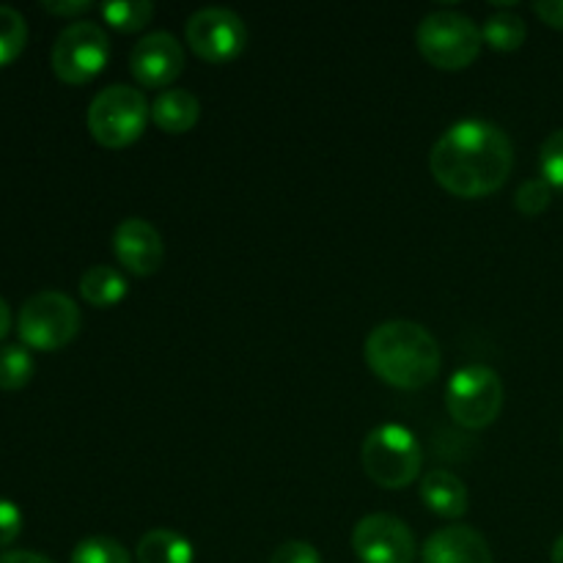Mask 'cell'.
<instances>
[{"instance_id": "obj_1", "label": "cell", "mask_w": 563, "mask_h": 563, "mask_svg": "<svg viewBox=\"0 0 563 563\" xmlns=\"http://www.w3.org/2000/svg\"><path fill=\"white\" fill-rule=\"evenodd\" d=\"M438 185L460 198H484L498 192L515 168V146L500 126L465 119L449 126L429 154Z\"/></svg>"}, {"instance_id": "obj_14", "label": "cell", "mask_w": 563, "mask_h": 563, "mask_svg": "<svg viewBox=\"0 0 563 563\" xmlns=\"http://www.w3.org/2000/svg\"><path fill=\"white\" fill-rule=\"evenodd\" d=\"M201 119V102L185 88H165L152 102V121L168 135L190 132Z\"/></svg>"}, {"instance_id": "obj_17", "label": "cell", "mask_w": 563, "mask_h": 563, "mask_svg": "<svg viewBox=\"0 0 563 563\" xmlns=\"http://www.w3.org/2000/svg\"><path fill=\"white\" fill-rule=\"evenodd\" d=\"M80 295L88 306L110 308L126 297V278L115 267L108 264H93L82 273Z\"/></svg>"}, {"instance_id": "obj_15", "label": "cell", "mask_w": 563, "mask_h": 563, "mask_svg": "<svg viewBox=\"0 0 563 563\" xmlns=\"http://www.w3.org/2000/svg\"><path fill=\"white\" fill-rule=\"evenodd\" d=\"M421 498L429 506V511L445 517V520H456L467 511L465 484L449 471L427 473L421 482Z\"/></svg>"}, {"instance_id": "obj_7", "label": "cell", "mask_w": 563, "mask_h": 563, "mask_svg": "<svg viewBox=\"0 0 563 563\" xmlns=\"http://www.w3.org/2000/svg\"><path fill=\"white\" fill-rule=\"evenodd\" d=\"M445 407L460 427L487 429L504 410V383L482 363L460 368L445 388Z\"/></svg>"}, {"instance_id": "obj_3", "label": "cell", "mask_w": 563, "mask_h": 563, "mask_svg": "<svg viewBox=\"0 0 563 563\" xmlns=\"http://www.w3.org/2000/svg\"><path fill=\"white\" fill-rule=\"evenodd\" d=\"M152 119L146 97L137 88L115 86L102 88L88 104V132L104 148H124L135 143Z\"/></svg>"}, {"instance_id": "obj_16", "label": "cell", "mask_w": 563, "mask_h": 563, "mask_svg": "<svg viewBox=\"0 0 563 563\" xmlns=\"http://www.w3.org/2000/svg\"><path fill=\"white\" fill-rule=\"evenodd\" d=\"M192 544L168 528H154L137 542V563H192Z\"/></svg>"}, {"instance_id": "obj_21", "label": "cell", "mask_w": 563, "mask_h": 563, "mask_svg": "<svg viewBox=\"0 0 563 563\" xmlns=\"http://www.w3.org/2000/svg\"><path fill=\"white\" fill-rule=\"evenodd\" d=\"M27 44V22L11 5H0V69L22 55Z\"/></svg>"}, {"instance_id": "obj_10", "label": "cell", "mask_w": 563, "mask_h": 563, "mask_svg": "<svg viewBox=\"0 0 563 563\" xmlns=\"http://www.w3.org/2000/svg\"><path fill=\"white\" fill-rule=\"evenodd\" d=\"M352 550L363 563H412L416 537L394 515H368L352 531Z\"/></svg>"}, {"instance_id": "obj_31", "label": "cell", "mask_w": 563, "mask_h": 563, "mask_svg": "<svg viewBox=\"0 0 563 563\" xmlns=\"http://www.w3.org/2000/svg\"><path fill=\"white\" fill-rule=\"evenodd\" d=\"M550 559H553V563H563V533H561L559 539H555L553 553H550Z\"/></svg>"}, {"instance_id": "obj_2", "label": "cell", "mask_w": 563, "mask_h": 563, "mask_svg": "<svg viewBox=\"0 0 563 563\" xmlns=\"http://www.w3.org/2000/svg\"><path fill=\"white\" fill-rule=\"evenodd\" d=\"M366 363L383 383L401 390L427 388L440 372V346L427 328L394 319L366 339Z\"/></svg>"}, {"instance_id": "obj_6", "label": "cell", "mask_w": 563, "mask_h": 563, "mask_svg": "<svg viewBox=\"0 0 563 563\" xmlns=\"http://www.w3.org/2000/svg\"><path fill=\"white\" fill-rule=\"evenodd\" d=\"M16 333L27 350H64L80 333V308L64 291H38L20 308Z\"/></svg>"}, {"instance_id": "obj_11", "label": "cell", "mask_w": 563, "mask_h": 563, "mask_svg": "<svg viewBox=\"0 0 563 563\" xmlns=\"http://www.w3.org/2000/svg\"><path fill=\"white\" fill-rule=\"evenodd\" d=\"M130 69L141 86L168 88L185 69V49L170 33H148L132 47Z\"/></svg>"}, {"instance_id": "obj_25", "label": "cell", "mask_w": 563, "mask_h": 563, "mask_svg": "<svg viewBox=\"0 0 563 563\" xmlns=\"http://www.w3.org/2000/svg\"><path fill=\"white\" fill-rule=\"evenodd\" d=\"M22 511L14 500L0 498V548H9L22 533Z\"/></svg>"}, {"instance_id": "obj_29", "label": "cell", "mask_w": 563, "mask_h": 563, "mask_svg": "<svg viewBox=\"0 0 563 563\" xmlns=\"http://www.w3.org/2000/svg\"><path fill=\"white\" fill-rule=\"evenodd\" d=\"M0 563H53L44 555L31 553V550H9V553L0 555Z\"/></svg>"}, {"instance_id": "obj_30", "label": "cell", "mask_w": 563, "mask_h": 563, "mask_svg": "<svg viewBox=\"0 0 563 563\" xmlns=\"http://www.w3.org/2000/svg\"><path fill=\"white\" fill-rule=\"evenodd\" d=\"M9 330H11V311H9V302H5L3 297H0V341H3L5 335H9Z\"/></svg>"}, {"instance_id": "obj_12", "label": "cell", "mask_w": 563, "mask_h": 563, "mask_svg": "<svg viewBox=\"0 0 563 563\" xmlns=\"http://www.w3.org/2000/svg\"><path fill=\"white\" fill-rule=\"evenodd\" d=\"M113 253L132 275H154L163 267L165 245L159 231L143 218L121 220L113 231Z\"/></svg>"}, {"instance_id": "obj_20", "label": "cell", "mask_w": 563, "mask_h": 563, "mask_svg": "<svg viewBox=\"0 0 563 563\" xmlns=\"http://www.w3.org/2000/svg\"><path fill=\"white\" fill-rule=\"evenodd\" d=\"M99 11L115 31L135 33L152 22L154 3H148V0H110V3L99 5Z\"/></svg>"}, {"instance_id": "obj_13", "label": "cell", "mask_w": 563, "mask_h": 563, "mask_svg": "<svg viewBox=\"0 0 563 563\" xmlns=\"http://www.w3.org/2000/svg\"><path fill=\"white\" fill-rule=\"evenodd\" d=\"M421 563H495L487 539L471 526H449L427 539Z\"/></svg>"}, {"instance_id": "obj_22", "label": "cell", "mask_w": 563, "mask_h": 563, "mask_svg": "<svg viewBox=\"0 0 563 563\" xmlns=\"http://www.w3.org/2000/svg\"><path fill=\"white\" fill-rule=\"evenodd\" d=\"M69 563H132V561L124 544H119L115 539L91 537V539H82V542L71 550Z\"/></svg>"}, {"instance_id": "obj_8", "label": "cell", "mask_w": 563, "mask_h": 563, "mask_svg": "<svg viewBox=\"0 0 563 563\" xmlns=\"http://www.w3.org/2000/svg\"><path fill=\"white\" fill-rule=\"evenodd\" d=\"M110 58L108 33L97 22L77 20L58 33L53 44V71L69 86H82L104 69Z\"/></svg>"}, {"instance_id": "obj_4", "label": "cell", "mask_w": 563, "mask_h": 563, "mask_svg": "<svg viewBox=\"0 0 563 563\" xmlns=\"http://www.w3.org/2000/svg\"><path fill=\"white\" fill-rule=\"evenodd\" d=\"M482 27L460 11H432L418 22L416 44L423 58L445 71L467 69L482 53Z\"/></svg>"}, {"instance_id": "obj_18", "label": "cell", "mask_w": 563, "mask_h": 563, "mask_svg": "<svg viewBox=\"0 0 563 563\" xmlns=\"http://www.w3.org/2000/svg\"><path fill=\"white\" fill-rule=\"evenodd\" d=\"M482 36L498 53H515V49H520L526 44L528 27L522 22V16L515 14V11H498V14L487 16V22L482 27Z\"/></svg>"}, {"instance_id": "obj_19", "label": "cell", "mask_w": 563, "mask_h": 563, "mask_svg": "<svg viewBox=\"0 0 563 563\" xmlns=\"http://www.w3.org/2000/svg\"><path fill=\"white\" fill-rule=\"evenodd\" d=\"M33 355L22 344L0 346V390H20L33 377Z\"/></svg>"}, {"instance_id": "obj_28", "label": "cell", "mask_w": 563, "mask_h": 563, "mask_svg": "<svg viewBox=\"0 0 563 563\" xmlns=\"http://www.w3.org/2000/svg\"><path fill=\"white\" fill-rule=\"evenodd\" d=\"M42 5L49 11V14H60V16H77L82 14V11L91 9L88 0H44Z\"/></svg>"}, {"instance_id": "obj_23", "label": "cell", "mask_w": 563, "mask_h": 563, "mask_svg": "<svg viewBox=\"0 0 563 563\" xmlns=\"http://www.w3.org/2000/svg\"><path fill=\"white\" fill-rule=\"evenodd\" d=\"M539 168H542V179L548 181L553 190H563V130L550 132L548 141L542 143Z\"/></svg>"}, {"instance_id": "obj_27", "label": "cell", "mask_w": 563, "mask_h": 563, "mask_svg": "<svg viewBox=\"0 0 563 563\" xmlns=\"http://www.w3.org/2000/svg\"><path fill=\"white\" fill-rule=\"evenodd\" d=\"M533 11H537L544 25L563 31V0H537Z\"/></svg>"}, {"instance_id": "obj_9", "label": "cell", "mask_w": 563, "mask_h": 563, "mask_svg": "<svg viewBox=\"0 0 563 563\" xmlns=\"http://www.w3.org/2000/svg\"><path fill=\"white\" fill-rule=\"evenodd\" d=\"M187 44L209 64H229L245 49L247 27L231 9L209 5L187 20Z\"/></svg>"}, {"instance_id": "obj_5", "label": "cell", "mask_w": 563, "mask_h": 563, "mask_svg": "<svg viewBox=\"0 0 563 563\" xmlns=\"http://www.w3.org/2000/svg\"><path fill=\"white\" fill-rule=\"evenodd\" d=\"M363 467L385 489H405L421 473V445L410 429L385 423L368 432L363 443Z\"/></svg>"}, {"instance_id": "obj_24", "label": "cell", "mask_w": 563, "mask_h": 563, "mask_svg": "<svg viewBox=\"0 0 563 563\" xmlns=\"http://www.w3.org/2000/svg\"><path fill=\"white\" fill-rule=\"evenodd\" d=\"M515 203L522 214H528V218H537V214H542L544 209L553 203V187H550L542 176H539V179L522 181L520 190H517V196H515Z\"/></svg>"}, {"instance_id": "obj_26", "label": "cell", "mask_w": 563, "mask_h": 563, "mask_svg": "<svg viewBox=\"0 0 563 563\" xmlns=\"http://www.w3.org/2000/svg\"><path fill=\"white\" fill-rule=\"evenodd\" d=\"M269 563H322V555L308 542H284L275 550Z\"/></svg>"}]
</instances>
